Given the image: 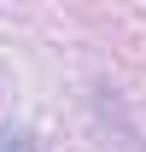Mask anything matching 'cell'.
Returning <instances> with one entry per match:
<instances>
[{
	"instance_id": "6da1fadb",
	"label": "cell",
	"mask_w": 146,
	"mask_h": 152,
	"mask_svg": "<svg viewBox=\"0 0 146 152\" xmlns=\"http://www.w3.org/2000/svg\"><path fill=\"white\" fill-rule=\"evenodd\" d=\"M0 152H35L29 129H6V134H0Z\"/></svg>"
}]
</instances>
